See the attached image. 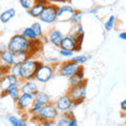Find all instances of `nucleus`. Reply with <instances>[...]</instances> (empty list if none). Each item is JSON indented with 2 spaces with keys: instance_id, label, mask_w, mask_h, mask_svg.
Returning a JSON list of instances; mask_svg holds the SVG:
<instances>
[{
  "instance_id": "1",
  "label": "nucleus",
  "mask_w": 126,
  "mask_h": 126,
  "mask_svg": "<svg viewBox=\"0 0 126 126\" xmlns=\"http://www.w3.org/2000/svg\"><path fill=\"white\" fill-rule=\"evenodd\" d=\"M7 48L14 53H30L35 56L33 52V42L26 39L21 33L15 34L11 37L7 43Z\"/></svg>"
},
{
  "instance_id": "2",
  "label": "nucleus",
  "mask_w": 126,
  "mask_h": 126,
  "mask_svg": "<svg viewBox=\"0 0 126 126\" xmlns=\"http://www.w3.org/2000/svg\"><path fill=\"white\" fill-rule=\"evenodd\" d=\"M42 62L35 58H31L21 64V81L35 80L36 74Z\"/></svg>"
},
{
  "instance_id": "3",
  "label": "nucleus",
  "mask_w": 126,
  "mask_h": 126,
  "mask_svg": "<svg viewBox=\"0 0 126 126\" xmlns=\"http://www.w3.org/2000/svg\"><path fill=\"white\" fill-rule=\"evenodd\" d=\"M59 117H60V112L53 102V103H49L47 105H43V107L38 112V115L34 116L32 120L38 121L42 124L44 121H56Z\"/></svg>"
},
{
  "instance_id": "4",
  "label": "nucleus",
  "mask_w": 126,
  "mask_h": 126,
  "mask_svg": "<svg viewBox=\"0 0 126 126\" xmlns=\"http://www.w3.org/2000/svg\"><path fill=\"white\" fill-rule=\"evenodd\" d=\"M67 94L74 100L75 108H76L78 105L83 103L86 99V96H87V81H85L84 83L79 84V85L69 86Z\"/></svg>"
},
{
  "instance_id": "5",
  "label": "nucleus",
  "mask_w": 126,
  "mask_h": 126,
  "mask_svg": "<svg viewBox=\"0 0 126 126\" xmlns=\"http://www.w3.org/2000/svg\"><path fill=\"white\" fill-rule=\"evenodd\" d=\"M57 65L58 64H52V63H49V64L42 63L36 74L35 80L42 84L47 83L49 80H52L55 73L57 72Z\"/></svg>"
},
{
  "instance_id": "6",
  "label": "nucleus",
  "mask_w": 126,
  "mask_h": 126,
  "mask_svg": "<svg viewBox=\"0 0 126 126\" xmlns=\"http://www.w3.org/2000/svg\"><path fill=\"white\" fill-rule=\"evenodd\" d=\"M21 83V80L18 77L14 76L12 74H7L5 76L1 77V82H0V86H1V96L4 98L7 96V93L10 92L12 88L15 86H19Z\"/></svg>"
},
{
  "instance_id": "7",
  "label": "nucleus",
  "mask_w": 126,
  "mask_h": 126,
  "mask_svg": "<svg viewBox=\"0 0 126 126\" xmlns=\"http://www.w3.org/2000/svg\"><path fill=\"white\" fill-rule=\"evenodd\" d=\"M81 66L82 65H80L77 62H74L73 60H68L62 62L60 65H57V73L62 77L69 78L76 72H78L81 68Z\"/></svg>"
},
{
  "instance_id": "8",
  "label": "nucleus",
  "mask_w": 126,
  "mask_h": 126,
  "mask_svg": "<svg viewBox=\"0 0 126 126\" xmlns=\"http://www.w3.org/2000/svg\"><path fill=\"white\" fill-rule=\"evenodd\" d=\"M58 9L59 5L55 3H48L46 4L44 12L39 19L46 24H54L56 21H58Z\"/></svg>"
},
{
  "instance_id": "9",
  "label": "nucleus",
  "mask_w": 126,
  "mask_h": 126,
  "mask_svg": "<svg viewBox=\"0 0 126 126\" xmlns=\"http://www.w3.org/2000/svg\"><path fill=\"white\" fill-rule=\"evenodd\" d=\"M54 103L60 113L73 111V109L75 108V102L72 98H70L68 94H63V96L59 97Z\"/></svg>"
},
{
  "instance_id": "10",
  "label": "nucleus",
  "mask_w": 126,
  "mask_h": 126,
  "mask_svg": "<svg viewBox=\"0 0 126 126\" xmlns=\"http://www.w3.org/2000/svg\"><path fill=\"white\" fill-rule=\"evenodd\" d=\"M35 103V97L32 94H21L20 98L17 101V109L22 112H29L32 106Z\"/></svg>"
},
{
  "instance_id": "11",
  "label": "nucleus",
  "mask_w": 126,
  "mask_h": 126,
  "mask_svg": "<svg viewBox=\"0 0 126 126\" xmlns=\"http://www.w3.org/2000/svg\"><path fill=\"white\" fill-rule=\"evenodd\" d=\"M76 12V9L70 4H64L59 6L58 9V20L61 22L69 21L74 13Z\"/></svg>"
},
{
  "instance_id": "12",
  "label": "nucleus",
  "mask_w": 126,
  "mask_h": 126,
  "mask_svg": "<svg viewBox=\"0 0 126 126\" xmlns=\"http://www.w3.org/2000/svg\"><path fill=\"white\" fill-rule=\"evenodd\" d=\"M59 48L72 50V52H79V50H81V48L77 44V41L75 40V38L72 37L70 35H66V36H64Z\"/></svg>"
},
{
  "instance_id": "13",
  "label": "nucleus",
  "mask_w": 126,
  "mask_h": 126,
  "mask_svg": "<svg viewBox=\"0 0 126 126\" xmlns=\"http://www.w3.org/2000/svg\"><path fill=\"white\" fill-rule=\"evenodd\" d=\"M64 38V35L60 30H57V29H53L52 31L48 32L47 34V40L50 44H53L54 46H57V47H60L61 45V42Z\"/></svg>"
},
{
  "instance_id": "14",
  "label": "nucleus",
  "mask_w": 126,
  "mask_h": 126,
  "mask_svg": "<svg viewBox=\"0 0 126 126\" xmlns=\"http://www.w3.org/2000/svg\"><path fill=\"white\" fill-rule=\"evenodd\" d=\"M20 89L22 94H35L39 90L38 82L36 80H30V81H21Z\"/></svg>"
},
{
  "instance_id": "15",
  "label": "nucleus",
  "mask_w": 126,
  "mask_h": 126,
  "mask_svg": "<svg viewBox=\"0 0 126 126\" xmlns=\"http://www.w3.org/2000/svg\"><path fill=\"white\" fill-rule=\"evenodd\" d=\"M85 81H87V80L84 78V67H83V65L81 66V68L79 69L78 72H76L72 77L68 78V83H69L70 86L82 84V83H84Z\"/></svg>"
},
{
  "instance_id": "16",
  "label": "nucleus",
  "mask_w": 126,
  "mask_h": 126,
  "mask_svg": "<svg viewBox=\"0 0 126 126\" xmlns=\"http://www.w3.org/2000/svg\"><path fill=\"white\" fill-rule=\"evenodd\" d=\"M45 6L46 4H44L42 2H35V4L27 11V13H29L30 16H32L34 18H40L45 10Z\"/></svg>"
},
{
  "instance_id": "17",
  "label": "nucleus",
  "mask_w": 126,
  "mask_h": 126,
  "mask_svg": "<svg viewBox=\"0 0 126 126\" xmlns=\"http://www.w3.org/2000/svg\"><path fill=\"white\" fill-rule=\"evenodd\" d=\"M0 59H1L2 64L7 65V66H13L14 65V52H12L9 48L1 50L0 52Z\"/></svg>"
},
{
  "instance_id": "18",
  "label": "nucleus",
  "mask_w": 126,
  "mask_h": 126,
  "mask_svg": "<svg viewBox=\"0 0 126 126\" xmlns=\"http://www.w3.org/2000/svg\"><path fill=\"white\" fill-rule=\"evenodd\" d=\"M35 97V102H38L42 105H47L49 103H53L52 98L47 93L43 92V90H38V92L34 94Z\"/></svg>"
},
{
  "instance_id": "19",
  "label": "nucleus",
  "mask_w": 126,
  "mask_h": 126,
  "mask_svg": "<svg viewBox=\"0 0 126 126\" xmlns=\"http://www.w3.org/2000/svg\"><path fill=\"white\" fill-rule=\"evenodd\" d=\"M15 16H16V10L14 7H10V9L3 11L2 13L0 14V21H1L3 24H5V23L10 22Z\"/></svg>"
},
{
  "instance_id": "20",
  "label": "nucleus",
  "mask_w": 126,
  "mask_h": 126,
  "mask_svg": "<svg viewBox=\"0 0 126 126\" xmlns=\"http://www.w3.org/2000/svg\"><path fill=\"white\" fill-rule=\"evenodd\" d=\"M74 115L73 111L60 113V117L57 119V125L58 126H72L70 125V117Z\"/></svg>"
},
{
  "instance_id": "21",
  "label": "nucleus",
  "mask_w": 126,
  "mask_h": 126,
  "mask_svg": "<svg viewBox=\"0 0 126 126\" xmlns=\"http://www.w3.org/2000/svg\"><path fill=\"white\" fill-rule=\"evenodd\" d=\"M34 58L33 55L30 53H14V65L15 64H22L26 60Z\"/></svg>"
},
{
  "instance_id": "22",
  "label": "nucleus",
  "mask_w": 126,
  "mask_h": 126,
  "mask_svg": "<svg viewBox=\"0 0 126 126\" xmlns=\"http://www.w3.org/2000/svg\"><path fill=\"white\" fill-rule=\"evenodd\" d=\"M21 34H22L26 39H29L30 41H35V40H37V39H39L38 35L35 33V31L32 29L31 26L24 27V29L22 30V32H21Z\"/></svg>"
},
{
  "instance_id": "23",
  "label": "nucleus",
  "mask_w": 126,
  "mask_h": 126,
  "mask_svg": "<svg viewBox=\"0 0 126 126\" xmlns=\"http://www.w3.org/2000/svg\"><path fill=\"white\" fill-rule=\"evenodd\" d=\"M84 14H85L84 12L76 10V12H75L74 15L72 16V18H70L69 22L72 23L74 26H75V25H78V24H81V21H82V18H83Z\"/></svg>"
},
{
  "instance_id": "24",
  "label": "nucleus",
  "mask_w": 126,
  "mask_h": 126,
  "mask_svg": "<svg viewBox=\"0 0 126 126\" xmlns=\"http://www.w3.org/2000/svg\"><path fill=\"white\" fill-rule=\"evenodd\" d=\"M21 94L22 93H21V89H20V85H19V86H15L14 88H12L10 92L7 93V96H9L15 103H17V101H18L19 98H20Z\"/></svg>"
},
{
  "instance_id": "25",
  "label": "nucleus",
  "mask_w": 126,
  "mask_h": 126,
  "mask_svg": "<svg viewBox=\"0 0 126 126\" xmlns=\"http://www.w3.org/2000/svg\"><path fill=\"white\" fill-rule=\"evenodd\" d=\"M9 122H10L11 126H27V123L25 120L20 119V118H18L16 116H10Z\"/></svg>"
},
{
  "instance_id": "26",
  "label": "nucleus",
  "mask_w": 126,
  "mask_h": 126,
  "mask_svg": "<svg viewBox=\"0 0 126 126\" xmlns=\"http://www.w3.org/2000/svg\"><path fill=\"white\" fill-rule=\"evenodd\" d=\"M116 21H117V18H116V16H113V15H110L108 19L105 21L104 23V29L106 32H110V31H112L113 30V27H115L116 25Z\"/></svg>"
},
{
  "instance_id": "27",
  "label": "nucleus",
  "mask_w": 126,
  "mask_h": 126,
  "mask_svg": "<svg viewBox=\"0 0 126 126\" xmlns=\"http://www.w3.org/2000/svg\"><path fill=\"white\" fill-rule=\"evenodd\" d=\"M85 34L84 33V29H83V26H82V24H78V25H75L74 26V29L73 31L70 32V36L74 37V38H76L77 36H80V35H83Z\"/></svg>"
},
{
  "instance_id": "28",
  "label": "nucleus",
  "mask_w": 126,
  "mask_h": 126,
  "mask_svg": "<svg viewBox=\"0 0 126 126\" xmlns=\"http://www.w3.org/2000/svg\"><path fill=\"white\" fill-rule=\"evenodd\" d=\"M31 27L35 31V33L38 35L39 38H41V37L44 36V35H43V27H42V24L40 22H34L33 24L31 25Z\"/></svg>"
},
{
  "instance_id": "29",
  "label": "nucleus",
  "mask_w": 126,
  "mask_h": 126,
  "mask_svg": "<svg viewBox=\"0 0 126 126\" xmlns=\"http://www.w3.org/2000/svg\"><path fill=\"white\" fill-rule=\"evenodd\" d=\"M10 74L14 75V76L18 77L19 79H20L21 78V64H15L13 66H11ZM20 80H21V79H20Z\"/></svg>"
},
{
  "instance_id": "30",
  "label": "nucleus",
  "mask_w": 126,
  "mask_h": 126,
  "mask_svg": "<svg viewBox=\"0 0 126 126\" xmlns=\"http://www.w3.org/2000/svg\"><path fill=\"white\" fill-rule=\"evenodd\" d=\"M36 0H19V3L22 9H24L25 11H29L32 6L35 4Z\"/></svg>"
},
{
  "instance_id": "31",
  "label": "nucleus",
  "mask_w": 126,
  "mask_h": 126,
  "mask_svg": "<svg viewBox=\"0 0 126 126\" xmlns=\"http://www.w3.org/2000/svg\"><path fill=\"white\" fill-rule=\"evenodd\" d=\"M42 107H43V105H42V104L38 103V102H35L34 105L32 106V108L30 109L29 113H30L31 116H36V115H38V112L40 111Z\"/></svg>"
},
{
  "instance_id": "32",
  "label": "nucleus",
  "mask_w": 126,
  "mask_h": 126,
  "mask_svg": "<svg viewBox=\"0 0 126 126\" xmlns=\"http://www.w3.org/2000/svg\"><path fill=\"white\" fill-rule=\"evenodd\" d=\"M70 60H73L74 62L79 63L80 65H83L84 63H86V61L88 60V58L85 56V55H77V56H74Z\"/></svg>"
},
{
  "instance_id": "33",
  "label": "nucleus",
  "mask_w": 126,
  "mask_h": 126,
  "mask_svg": "<svg viewBox=\"0 0 126 126\" xmlns=\"http://www.w3.org/2000/svg\"><path fill=\"white\" fill-rule=\"evenodd\" d=\"M75 52H72V50H67V49H62V48H59V55L61 57H64V58H70L72 59L75 56Z\"/></svg>"
},
{
  "instance_id": "34",
  "label": "nucleus",
  "mask_w": 126,
  "mask_h": 126,
  "mask_svg": "<svg viewBox=\"0 0 126 126\" xmlns=\"http://www.w3.org/2000/svg\"><path fill=\"white\" fill-rule=\"evenodd\" d=\"M42 126H58L57 120L56 121H44L42 123Z\"/></svg>"
},
{
  "instance_id": "35",
  "label": "nucleus",
  "mask_w": 126,
  "mask_h": 126,
  "mask_svg": "<svg viewBox=\"0 0 126 126\" xmlns=\"http://www.w3.org/2000/svg\"><path fill=\"white\" fill-rule=\"evenodd\" d=\"M70 125L72 126H78V120L76 119V117H75V115H73L72 117H70Z\"/></svg>"
},
{
  "instance_id": "36",
  "label": "nucleus",
  "mask_w": 126,
  "mask_h": 126,
  "mask_svg": "<svg viewBox=\"0 0 126 126\" xmlns=\"http://www.w3.org/2000/svg\"><path fill=\"white\" fill-rule=\"evenodd\" d=\"M119 38L121 39V40L126 41V31L122 32V33H120V34H119Z\"/></svg>"
},
{
  "instance_id": "37",
  "label": "nucleus",
  "mask_w": 126,
  "mask_h": 126,
  "mask_svg": "<svg viewBox=\"0 0 126 126\" xmlns=\"http://www.w3.org/2000/svg\"><path fill=\"white\" fill-rule=\"evenodd\" d=\"M120 108H121L122 111H123L124 109H126V99H124V100L120 103Z\"/></svg>"
},
{
  "instance_id": "38",
  "label": "nucleus",
  "mask_w": 126,
  "mask_h": 126,
  "mask_svg": "<svg viewBox=\"0 0 126 126\" xmlns=\"http://www.w3.org/2000/svg\"><path fill=\"white\" fill-rule=\"evenodd\" d=\"M49 3H57V2H70V0H48Z\"/></svg>"
},
{
  "instance_id": "39",
  "label": "nucleus",
  "mask_w": 126,
  "mask_h": 126,
  "mask_svg": "<svg viewBox=\"0 0 126 126\" xmlns=\"http://www.w3.org/2000/svg\"><path fill=\"white\" fill-rule=\"evenodd\" d=\"M98 11H99V7H94V9H92V10L87 11L86 13H87V14H97Z\"/></svg>"
},
{
  "instance_id": "40",
  "label": "nucleus",
  "mask_w": 126,
  "mask_h": 126,
  "mask_svg": "<svg viewBox=\"0 0 126 126\" xmlns=\"http://www.w3.org/2000/svg\"><path fill=\"white\" fill-rule=\"evenodd\" d=\"M36 2H42V3H44V4H48V0H36Z\"/></svg>"
},
{
  "instance_id": "41",
  "label": "nucleus",
  "mask_w": 126,
  "mask_h": 126,
  "mask_svg": "<svg viewBox=\"0 0 126 126\" xmlns=\"http://www.w3.org/2000/svg\"><path fill=\"white\" fill-rule=\"evenodd\" d=\"M123 116H124V118L126 119V109H124V110H123Z\"/></svg>"
}]
</instances>
